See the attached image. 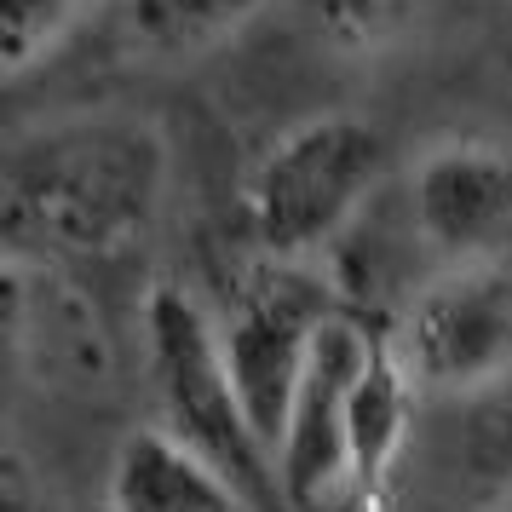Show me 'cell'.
<instances>
[{
  "label": "cell",
  "instance_id": "9c48e42d",
  "mask_svg": "<svg viewBox=\"0 0 512 512\" xmlns=\"http://www.w3.org/2000/svg\"><path fill=\"white\" fill-rule=\"evenodd\" d=\"M415 397H420V386L397 363L392 340L380 328L369 369H363L357 397H351V443H346V501L351 507H374L386 495V484L397 478V461H403L409 432H415Z\"/></svg>",
  "mask_w": 512,
  "mask_h": 512
},
{
  "label": "cell",
  "instance_id": "8fae6325",
  "mask_svg": "<svg viewBox=\"0 0 512 512\" xmlns=\"http://www.w3.org/2000/svg\"><path fill=\"white\" fill-rule=\"evenodd\" d=\"M455 403H461V415H455L461 472L484 495H512V363Z\"/></svg>",
  "mask_w": 512,
  "mask_h": 512
},
{
  "label": "cell",
  "instance_id": "277c9868",
  "mask_svg": "<svg viewBox=\"0 0 512 512\" xmlns=\"http://www.w3.org/2000/svg\"><path fill=\"white\" fill-rule=\"evenodd\" d=\"M334 311H340L334 288L311 265L265 259L254 277L242 282L231 317L219 323L236 397H242V409L254 420V432L265 438L271 461H277V438L288 426L294 392H300L305 369H311V351H317Z\"/></svg>",
  "mask_w": 512,
  "mask_h": 512
},
{
  "label": "cell",
  "instance_id": "5b68a950",
  "mask_svg": "<svg viewBox=\"0 0 512 512\" xmlns=\"http://www.w3.org/2000/svg\"><path fill=\"white\" fill-rule=\"evenodd\" d=\"M420 392L466 397L512 363V277L501 265H443L386 328Z\"/></svg>",
  "mask_w": 512,
  "mask_h": 512
},
{
  "label": "cell",
  "instance_id": "3957f363",
  "mask_svg": "<svg viewBox=\"0 0 512 512\" xmlns=\"http://www.w3.org/2000/svg\"><path fill=\"white\" fill-rule=\"evenodd\" d=\"M386 179L380 127L346 110L288 127L248 173V231L282 265L328 254Z\"/></svg>",
  "mask_w": 512,
  "mask_h": 512
},
{
  "label": "cell",
  "instance_id": "30bf717a",
  "mask_svg": "<svg viewBox=\"0 0 512 512\" xmlns=\"http://www.w3.org/2000/svg\"><path fill=\"white\" fill-rule=\"evenodd\" d=\"M265 0H121V24L139 52L156 58H190L208 52L254 18Z\"/></svg>",
  "mask_w": 512,
  "mask_h": 512
},
{
  "label": "cell",
  "instance_id": "5bb4252c",
  "mask_svg": "<svg viewBox=\"0 0 512 512\" xmlns=\"http://www.w3.org/2000/svg\"><path fill=\"white\" fill-rule=\"evenodd\" d=\"M0 507L6 512H35V478L18 449H6V466H0Z\"/></svg>",
  "mask_w": 512,
  "mask_h": 512
},
{
  "label": "cell",
  "instance_id": "ba28073f",
  "mask_svg": "<svg viewBox=\"0 0 512 512\" xmlns=\"http://www.w3.org/2000/svg\"><path fill=\"white\" fill-rule=\"evenodd\" d=\"M104 512H254L248 495L156 420L133 426L104 472Z\"/></svg>",
  "mask_w": 512,
  "mask_h": 512
},
{
  "label": "cell",
  "instance_id": "52a82bcc",
  "mask_svg": "<svg viewBox=\"0 0 512 512\" xmlns=\"http://www.w3.org/2000/svg\"><path fill=\"white\" fill-rule=\"evenodd\" d=\"M409 225L443 265H495L512 236V162L478 139L432 144L409 173Z\"/></svg>",
  "mask_w": 512,
  "mask_h": 512
},
{
  "label": "cell",
  "instance_id": "7c38bea8",
  "mask_svg": "<svg viewBox=\"0 0 512 512\" xmlns=\"http://www.w3.org/2000/svg\"><path fill=\"white\" fill-rule=\"evenodd\" d=\"M432 0H300L311 29L346 52H380L420 24Z\"/></svg>",
  "mask_w": 512,
  "mask_h": 512
},
{
  "label": "cell",
  "instance_id": "7a4b0ae2",
  "mask_svg": "<svg viewBox=\"0 0 512 512\" xmlns=\"http://www.w3.org/2000/svg\"><path fill=\"white\" fill-rule=\"evenodd\" d=\"M144 363H150L156 426L196 449L208 466H219L254 512H277V461L236 397L219 323L179 282H156L144 294Z\"/></svg>",
  "mask_w": 512,
  "mask_h": 512
},
{
  "label": "cell",
  "instance_id": "8992f818",
  "mask_svg": "<svg viewBox=\"0 0 512 512\" xmlns=\"http://www.w3.org/2000/svg\"><path fill=\"white\" fill-rule=\"evenodd\" d=\"M380 328H369L351 311H334L323 340L311 351L288 426L277 438V484L282 501L300 512H317L323 501L346 495V443H351V397L369 369Z\"/></svg>",
  "mask_w": 512,
  "mask_h": 512
},
{
  "label": "cell",
  "instance_id": "6da1fadb",
  "mask_svg": "<svg viewBox=\"0 0 512 512\" xmlns=\"http://www.w3.org/2000/svg\"><path fill=\"white\" fill-rule=\"evenodd\" d=\"M167 196V139L144 116H64L12 139L0 167L6 254L29 265L116 259Z\"/></svg>",
  "mask_w": 512,
  "mask_h": 512
},
{
  "label": "cell",
  "instance_id": "4fadbf2b",
  "mask_svg": "<svg viewBox=\"0 0 512 512\" xmlns=\"http://www.w3.org/2000/svg\"><path fill=\"white\" fill-rule=\"evenodd\" d=\"M87 0H0V70L24 75L41 64L75 24H81Z\"/></svg>",
  "mask_w": 512,
  "mask_h": 512
}]
</instances>
